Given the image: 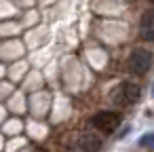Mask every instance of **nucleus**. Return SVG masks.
I'll return each mask as SVG.
<instances>
[{
    "label": "nucleus",
    "instance_id": "f257e3e1",
    "mask_svg": "<svg viewBox=\"0 0 154 152\" xmlns=\"http://www.w3.org/2000/svg\"><path fill=\"white\" fill-rule=\"evenodd\" d=\"M139 95H141V89L135 82H131V80L116 85L114 91H112V99L118 106H131V104H135L139 99Z\"/></svg>",
    "mask_w": 154,
    "mask_h": 152
},
{
    "label": "nucleus",
    "instance_id": "f03ea898",
    "mask_svg": "<svg viewBox=\"0 0 154 152\" xmlns=\"http://www.w3.org/2000/svg\"><path fill=\"white\" fill-rule=\"evenodd\" d=\"M150 66H152V53L148 49H135L127 59V68L137 76L146 74L150 70Z\"/></svg>",
    "mask_w": 154,
    "mask_h": 152
},
{
    "label": "nucleus",
    "instance_id": "7ed1b4c3",
    "mask_svg": "<svg viewBox=\"0 0 154 152\" xmlns=\"http://www.w3.org/2000/svg\"><path fill=\"white\" fill-rule=\"evenodd\" d=\"M120 114L118 112H112V110H103V112H97L93 118H91V125L101 131V133H112L116 131V127L120 125Z\"/></svg>",
    "mask_w": 154,
    "mask_h": 152
},
{
    "label": "nucleus",
    "instance_id": "20e7f679",
    "mask_svg": "<svg viewBox=\"0 0 154 152\" xmlns=\"http://www.w3.org/2000/svg\"><path fill=\"white\" fill-rule=\"evenodd\" d=\"M139 34H141L143 40H154V9H150V11H146L141 15Z\"/></svg>",
    "mask_w": 154,
    "mask_h": 152
},
{
    "label": "nucleus",
    "instance_id": "39448f33",
    "mask_svg": "<svg viewBox=\"0 0 154 152\" xmlns=\"http://www.w3.org/2000/svg\"><path fill=\"white\" fill-rule=\"evenodd\" d=\"M80 148H82L85 152H99L101 139H99L95 133H85V135L80 137Z\"/></svg>",
    "mask_w": 154,
    "mask_h": 152
},
{
    "label": "nucleus",
    "instance_id": "423d86ee",
    "mask_svg": "<svg viewBox=\"0 0 154 152\" xmlns=\"http://www.w3.org/2000/svg\"><path fill=\"white\" fill-rule=\"evenodd\" d=\"M139 144L146 148V146H154V133H148V135H143L141 139H139Z\"/></svg>",
    "mask_w": 154,
    "mask_h": 152
},
{
    "label": "nucleus",
    "instance_id": "0eeeda50",
    "mask_svg": "<svg viewBox=\"0 0 154 152\" xmlns=\"http://www.w3.org/2000/svg\"><path fill=\"white\" fill-rule=\"evenodd\" d=\"M150 2H154V0H150Z\"/></svg>",
    "mask_w": 154,
    "mask_h": 152
}]
</instances>
